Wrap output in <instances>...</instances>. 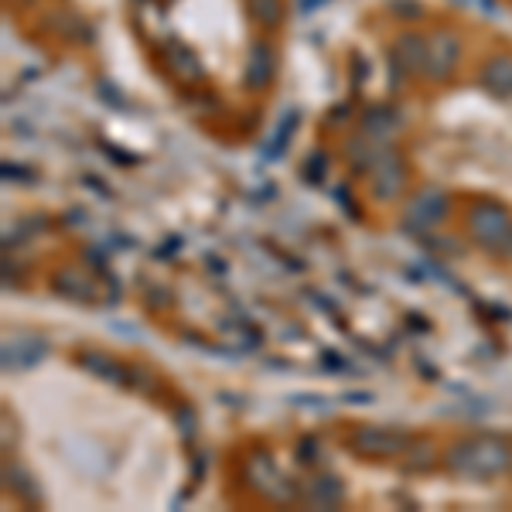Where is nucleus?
Masks as SVG:
<instances>
[{
    "mask_svg": "<svg viewBox=\"0 0 512 512\" xmlns=\"http://www.w3.org/2000/svg\"><path fill=\"white\" fill-rule=\"evenodd\" d=\"M349 444L362 458H393L410 448V437L403 431H390V427H359Z\"/></svg>",
    "mask_w": 512,
    "mask_h": 512,
    "instance_id": "nucleus-3",
    "label": "nucleus"
},
{
    "mask_svg": "<svg viewBox=\"0 0 512 512\" xmlns=\"http://www.w3.org/2000/svg\"><path fill=\"white\" fill-rule=\"evenodd\" d=\"M444 216H448V198H444V192H437V188H424V192H417L407 205V222H414L420 229L434 226V222H441Z\"/></svg>",
    "mask_w": 512,
    "mask_h": 512,
    "instance_id": "nucleus-7",
    "label": "nucleus"
},
{
    "mask_svg": "<svg viewBox=\"0 0 512 512\" xmlns=\"http://www.w3.org/2000/svg\"><path fill=\"white\" fill-rule=\"evenodd\" d=\"M256 21H263L267 28H277L280 24V14H284V4L280 0H250Z\"/></svg>",
    "mask_w": 512,
    "mask_h": 512,
    "instance_id": "nucleus-12",
    "label": "nucleus"
},
{
    "mask_svg": "<svg viewBox=\"0 0 512 512\" xmlns=\"http://www.w3.org/2000/svg\"><path fill=\"white\" fill-rule=\"evenodd\" d=\"M369 178H373V192L379 198H393L396 192L403 188V178H407V168H403V161L396 158L393 151H379L373 168L366 171Z\"/></svg>",
    "mask_w": 512,
    "mask_h": 512,
    "instance_id": "nucleus-5",
    "label": "nucleus"
},
{
    "mask_svg": "<svg viewBox=\"0 0 512 512\" xmlns=\"http://www.w3.org/2000/svg\"><path fill=\"white\" fill-rule=\"evenodd\" d=\"M448 468L454 475L465 478H499L512 468V448L506 441L492 434L478 437H461L458 444L448 448Z\"/></svg>",
    "mask_w": 512,
    "mask_h": 512,
    "instance_id": "nucleus-1",
    "label": "nucleus"
},
{
    "mask_svg": "<svg viewBox=\"0 0 512 512\" xmlns=\"http://www.w3.org/2000/svg\"><path fill=\"white\" fill-rule=\"evenodd\" d=\"M274 52H270L267 45H256L253 52H250V65H246V72H250V76H246V82H250V86L256 89V86H263V82L270 79V72H274Z\"/></svg>",
    "mask_w": 512,
    "mask_h": 512,
    "instance_id": "nucleus-10",
    "label": "nucleus"
},
{
    "mask_svg": "<svg viewBox=\"0 0 512 512\" xmlns=\"http://www.w3.org/2000/svg\"><path fill=\"white\" fill-rule=\"evenodd\" d=\"M478 82H482L492 96L509 99L512 96V55H492V59H485L482 72H478Z\"/></svg>",
    "mask_w": 512,
    "mask_h": 512,
    "instance_id": "nucleus-9",
    "label": "nucleus"
},
{
    "mask_svg": "<svg viewBox=\"0 0 512 512\" xmlns=\"http://www.w3.org/2000/svg\"><path fill=\"white\" fill-rule=\"evenodd\" d=\"M342 482H335V478H315V485H311V502H315L318 509H332L342 502Z\"/></svg>",
    "mask_w": 512,
    "mask_h": 512,
    "instance_id": "nucleus-11",
    "label": "nucleus"
},
{
    "mask_svg": "<svg viewBox=\"0 0 512 512\" xmlns=\"http://www.w3.org/2000/svg\"><path fill=\"white\" fill-rule=\"evenodd\" d=\"M393 65L403 72V76H417V72H424L427 69V38H417V35L396 38Z\"/></svg>",
    "mask_w": 512,
    "mask_h": 512,
    "instance_id": "nucleus-8",
    "label": "nucleus"
},
{
    "mask_svg": "<svg viewBox=\"0 0 512 512\" xmlns=\"http://www.w3.org/2000/svg\"><path fill=\"white\" fill-rule=\"evenodd\" d=\"M393 127H396V120L390 110H373L366 117V134H373V137H386Z\"/></svg>",
    "mask_w": 512,
    "mask_h": 512,
    "instance_id": "nucleus-13",
    "label": "nucleus"
},
{
    "mask_svg": "<svg viewBox=\"0 0 512 512\" xmlns=\"http://www.w3.org/2000/svg\"><path fill=\"white\" fill-rule=\"evenodd\" d=\"M454 62H458V38L448 35V31H434L427 38V76L431 79H444L451 76Z\"/></svg>",
    "mask_w": 512,
    "mask_h": 512,
    "instance_id": "nucleus-6",
    "label": "nucleus"
},
{
    "mask_svg": "<svg viewBox=\"0 0 512 512\" xmlns=\"http://www.w3.org/2000/svg\"><path fill=\"white\" fill-rule=\"evenodd\" d=\"M45 359V338L18 332L4 342V369L7 373H21V369H31Z\"/></svg>",
    "mask_w": 512,
    "mask_h": 512,
    "instance_id": "nucleus-4",
    "label": "nucleus"
},
{
    "mask_svg": "<svg viewBox=\"0 0 512 512\" xmlns=\"http://www.w3.org/2000/svg\"><path fill=\"white\" fill-rule=\"evenodd\" d=\"M468 236L495 256H512V219L499 205H475L468 212Z\"/></svg>",
    "mask_w": 512,
    "mask_h": 512,
    "instance_id": "nucleus-2",
    "label": "nucleus"
}]
</instances>
